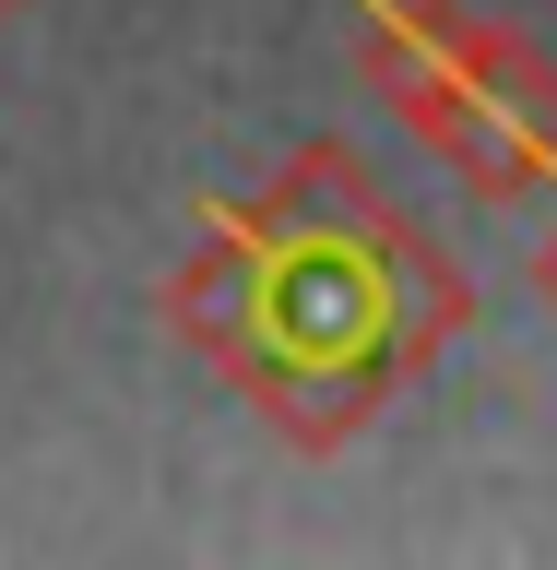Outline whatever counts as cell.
I'll return each mask as SVG.
<instances>
[{"instance_id":"cell-1","label":"cell","mask_w":557,"mask_h":570,"mask_svg":"<svg viewBox=\"0 0 557 570\" xmlns=\"http://www.w3.org/2000/svg\"><path fill=\"white\" fill-rule=\"evenodd\" d=\"M0 12H12V0H0Z\"/></svg>"}]
</instances>
